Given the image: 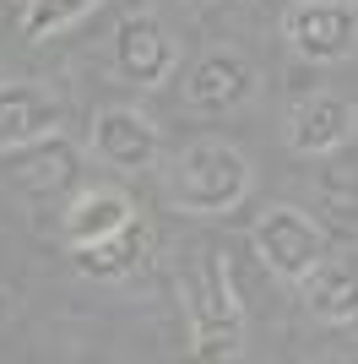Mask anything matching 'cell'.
<instances>
[{"mask_svg": "<svg viewBox=\"0 0 358 364\" xmlns=\"http://www.w3.org/2000/svg\"><path fill=\"white\" fill-rule=\"evenodd\" d=\"M358 125V109L337 92H310V98H298L293 114H288V147L298 158H331L337 147H347Z\"/></svg>", "mask_w": 358, "mask_h": 364, "instance_id": "cell-9", "label": "cell"}, {"mask_svg": "<svg viewBox=\"0 0 358 364\" xmlns=\"http://www.w3.org/2000/svg\"><path fill=\"white\" fill-rule=\"evenodd\" d=\"M250 245H255V256H261V267H266L271 277L298 283L315 261L326 256V228H320V218L304 213V207H288L283 201V207H266V213L255 218Z\"/></svg>", "mask_w": 358, "mask_h": 364, "instance_id": "cell-3", "label": "cell"}, {"mask_svg": "<svg viewBox=\"0 0 358 364\" xmlns=\"http://www.w3.org/2000/svg\"><path fill=\"white\" fill-rule=\"evenodd\" d=\"M174 65H179V44L152 11H131L114 28V71H119V82H131V87H163L168 76H174Z\"/></svg>", "mask_w": 358, "mask_h": 364, "instance_id": "cell-5", "label": "cell"}, {"mask_svg": "<svg viewBox=\"0 0 358 364\" xmlns=\"http://www.w3.org/2000/svg\"><path fill=\"white\" fill-rule=\"evenodd\" d=\"M11 158V180L33 196H55V191H71L76 185V147L65 136H44V141H28V147L6 152Z\"/></svg>", "mask_w": 358, "mask_h": 364, "instance_id": "cell-13", "label": "cell"}, {"mask_svg": "<svg viewBox=\"0 0 358 364\" xmlns=\"http://www.w3.org/2000/svg\"><path fill=\"white\" fill-rule=\"evenodd\" d=\"M190 6H207V0H190Z\"/></svg>", "mask_w": 358, "mask_h": 364, "instance_id": "cell-15", "label": "cell"}, {"mask_svg": "<svg viewBox=\"0 0 358 364\" xmlns=\"http://www.w3.org/2000/svg\"><path fill=\"white\" fill-rule=\"evenodd\" d=\"M92 158L114 174H141L158 164V125L141 109H104L92 120Z\"/></svg>", "mask_w": 358, "mask_h": 364, "instance_id": "cell-7", "label": "cell"}, {"mask_svg": "<svg viewBox=\"0 0 358 364\" xmlns=\"http://www.w3.org/2000/svg\"><path fill=\"white\" fill-rule=\"evenodd\" d=\"M304 289V310L326 326H353L358 321V256L347 250H326L310 272L298 277Z\"/></svg>", "mask_w": 358, "mask_h": 364, "instance_id": "cell-10", "label": "cell"}, {"mask_svg": "<svg viewBox=\"0 0 358 364\" xmlns=\"http://www.w3.org/2000/svg\"><path fill=\"white\" fill-rule=\"evenodd\" d=\"M98 0H28V11H22V33L28 38H49V33L71 28L82 11H92Z\"/></svg>", "mask_w": 358, "mask_h": 364, "instance_id": "cell-14", "label": "cell"}, {"mask_svg": "<svg viewBox=\"0 0 358 364\" xmlns=\"http://www.w3.org/2000/svg\"><path fill=\"white\" fill-rule=\"evenodd\" d=\"M22 6H28V0H22Z\"/></svg>", "mask_w": 358, "mask_h": 364, "instance_id": "cell-16", "label": "cell"}, {"mask_svg": "<svg viewBox=\"0 0 358 364\" xmlns=\"http://www.w3.org/2000/svg\"><path fill=\"white\" fill-rule=\"evenodd\" d=\"M131 218H136V207H131L125 191L92 185V191H82L60 213V240H65V250H76V245H92V240H104V234H114V228H125Z\"/></svg>", "mask_w": 358, "mask_h": 364, "instance_id": "cell-12", "label": "cell"}, {"mask_svg": "<svg viewBox=\"0 0 358 364\" xmlns=\"http://www.w3.org/2000/svg\"><path fill=\"white\" fill-rule=\"evenodd\" d=\"M195 359H239L244 353V304L234 294V272L217 250H195V261L174 277Z\"/></svg>", "mask_w": 358, "mask_h": 364, "instance_id": "cell-1", "label": "cell"}, {"mask_svg": "<svg viewBox=\"0 0 358 364\" xmlns=\"http://www.w3.org/2000/svg\"><path fill=\"white\" fill-rule=\"evenodd\" d=\"M65 131V104L38 82H0V152Z\"/></svg>", "mask_w": 358, "mask_h": 364, "instance_id": "cell-8", "label": "cell"}, {"mask_svg": "<svg viewBox=\"0 0 358 364\" xmlns=\"http://www.w3.org/2000/svg\"><path fill=\"white\" fill-rule=\"evenodd\" d=\"M353 6H358V0H353Z\"/></svg>", "mask_w": 358, "mask_h": 364, "instance_id": "cell-17", "label": "cell"}, {"mask_svg": "<svg viewBox=\"0 0 358 364\" xmlns=\"http://www.w3.org/2000/svg\"><path fill=\"white\" fill-rule=\"evenodd\" d=\"M283 38L304 60H342L358 44V6L353 0H293L283 11Z\"/></svg>", "mask_w": 358, "mask_h": 364, "instance_id": "cell-4", "label": "cell"}, {"mask_svg": "<svg viewBox=\"0 0 358 364\" xmlns=\"http://www.w3.org/2000/svg\"><path fill=\"white\" fill-rule=\"evenodd\" d=\"M147 256H152V228L141 223V218H131L125 228H114V234H104V240L76 245L71 250L76 272L92 277V283H119V277H131Z\"/></svg>", "mask_w": 358, "mask_h": 364, "instance_id": "cell-11", "label": "cell"}, {"mask_svg": "<svg viewBox=\"0 0 358 364\" xmlns=\"http://www.w3.org/2000/svg\"><path fill=\"white\" fill-rule=\"evenodd\" d=\"M255 87H261V71H255L239 49H212V55H201V60L190 65V76H185V104L201 109V114H228V109H239Z\"/></svg>", "mask_w": 358, "mask_h": 364, "instance_id": "cell-6", "label": "cell"}, {"mask_svg": "<svg viewBox=\"0 0 358 364\" xmlns=\"http://www.w3.org/2000/svg\"><path fill=\"white\" fill-rule=\"evenodd\" d=\"M250 196V158L228 141H190L168 164V201L190 218H223Z\"/></svg>", "mask_w": 358, "mask_h": 364, "instance_id": "cell-2", "label": "cell"}]
</instances>
